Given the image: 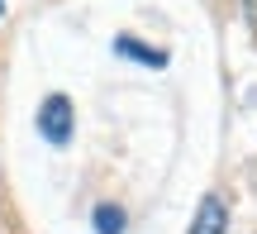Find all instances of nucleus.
<instances>
[{"label": "nucleus", "instance_id": "obj_1", "mask_svg": "<svg viewBox=\"0 0 257 234\" xmlns=\"http://www.w3.org/2000/svg\"><path fill=\"white\" fill-rule=\"evenodd\" d=\"M38 129H43L48 143L62 148V143L72 139V101H67V96H48L43 110H38Z\"/></svg>", "mask_w": 257, "mask_h": 234}, {"label": "nucleus", "instance_id": "obj_2", "mask_svg": "<svg viewBox=\"0 0 257 234\" xmlns=\"http://www.w3.org/2000/svg\"><path fill=\"white\" fill-rule=\"evenodd\" d=\"M224 220H229L224 201L219 196H205L200 210H195V220H191V234H224Z\"/></svg>", "mask_w": 257, "mask_h": 234}, {"label": "nucleus", "instance_id": "obj_3", "mask_svg": "<svg viewBox=\"0 0 257 234\" xmlns=\"http://www.w3.org/2000/svg\"><path fill=\"white\" fill-rule=\"evenodd\" d=\"M119 53L138 57V62H153V67H162V62H167V53H157V48H143V43H134V38H119Z\"/></svg>", "mask_w": 257, "mask_h": 234}, {"label": "nucleus", "instance_id": "obj_4", "mask_svg": "<svg viewBox=\"0 0 257 234\" xmlns=\"http://www.w3.org/2000/svg\"><path fill=\"white\" fill-rule=\"evenodd\" d=\"M95 229H100V234H119L124 229V210L119 206H100V210H95Z\"/></svg>", "mask_w": 257, "mask_h": 234}, {"label": "nucleus", "instance_id": "obj_5", "mask_svg": "<svg viewBox=\"0 0 257 234\" xmlns=\"http://www.w3.org/2000/svg\"><path fill=\"white\" fill-rule=\"evenodd\" d=\"M243 5H248V19H257V0H243Z\"/></svg>", "mask_w": 257, "mask_h": 234}, {"label": "nucleus", "instance_id": "obj_6", "mask_svg": "<svg viewBox=\"0 0 257 234\" xmlns=\"http://www.w3.org/2000/svg\"><path fill=\"white\" fill-rule=\"evenodd\" d=\"M0 10H5V0H0Z\"/></svg>", "mask_w": 257, "mask_h": 234}]
</instances>
